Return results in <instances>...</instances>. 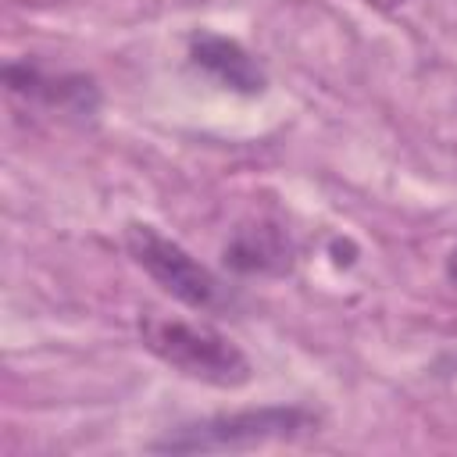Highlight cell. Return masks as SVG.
<instances>
[{"mask_svg":"<svg viewBox=\"0 0 457 457\" xmlns=\"http://www.w3.org/2000/svg\"><path fill=\"white\" fill-rule=\"evenodd\" d=\"M139 339L157 361H164L179 375L218 389H239L253 375L246 353L207 321H193L164 311H143Z\"/></svg>","mask_w":457,"mask_h":457,"instance_id":"obj_1","label":"cell"},{"mask_svg":"<svg viewBox=\"0 0 457 457\" xmlns=\"http://www.w3.org/2000/svg\"><path fill=\"white\" fill-rule=\"evenodd\" d=\"M314 414L307 407H286V403H271V407H246V411H228V414H214L193 425H182L175 432H168L164 439L154 443V450L164 453H221V450H250L261 443H275V439H293L307 428H314Z\"/></svg>","mask_w":457,"mask_h":457,"instance_id":"obj_2","label":"cell"},{"mask_svg":"<svg viewBox=\"0 0 457 457\" xmlns=\"http://www.w3.org/2000/svg\"><path fill=\"white\" fill-rule=\"evenodd\" d=\"M125 250L179 303H186L193 311H221L228 303V293L218 282V275L211 268H204L186 246L168 239L161 228H154L146 221H132L125 228Z\"/></svg>","mask_w":457,"mask_h":457,"instance_id":"obj_3","label":"cell"},{"mask_svg":"<svg viewBox=\"0 0 457 457\" xmlns=\"http://www.w3.org/2000/svg\"><path fill=\"white\" fill-rule=\"evenodd\" d=\"M189 61H193V68L207 71L214 82H221L232 93H243V96H257L268 86L264 68L253 61V54H246L236 39L218 36V32H193Z\"/></svg>","mask_w":457,"mask_h":457,"instance_id":"obj_4","label":"cell"},{"mask_svg":"<svg viewBox=\"0 0 457 457\" xmlns=\"http://www.w3.org/2000/svg\"><path fill=\"white\" fill-rule=\"evenodd\" d=\"M293 261V246L286 232L271 221L239 225L225 246V264L236 271H286Z\"/></svg>","mask_w":457,"mask_h":457,"instance_id":"obj_5","label":"cell"},{"mask_svg":"<svg viewBox=\"0 0 457 457\" xmlns=\"http://www.w3.org/2000/svg\"><path fill=\"white\" fill-rule=\"evenodd\" d=\"M4 79H7L11 93L39 96V100L57 104V107L75 111V114H89V111L96 107V89H93V82L82 79V75L50 79V75H43L36 64L21 61V64H7V68H4Z\"/></svg>","mask_w":457,"mask_h":457,"instance_id":"obj_6","label":"cell"},{"mask_svg":"<svg viewBox=\"0 0 457 457\" xmlns=\"http://www.w3.org/2000/svg\"><path fill=\"white\" fill-rule=\"evenodd\" d=\"M446 278H450V286H457V243L446 253Z\"/></svg>","mask_w":457,"mask_h":457,"instance_id":"obj_7","label":"cell"},{"mask_svg":"<svg viewBox=\"0 0 457 457\" xmlns=\"http://www.w3.org/2000/svg\"><path fill=\"white\" fill-rule=\"evenodd\" d=\"M368 4H375V7H396V4H403V0H368Z\"/></svg>","mask_w":457,"mask_h":457,"instance_id":"obj_8","label":"cell"}]
</instances>
